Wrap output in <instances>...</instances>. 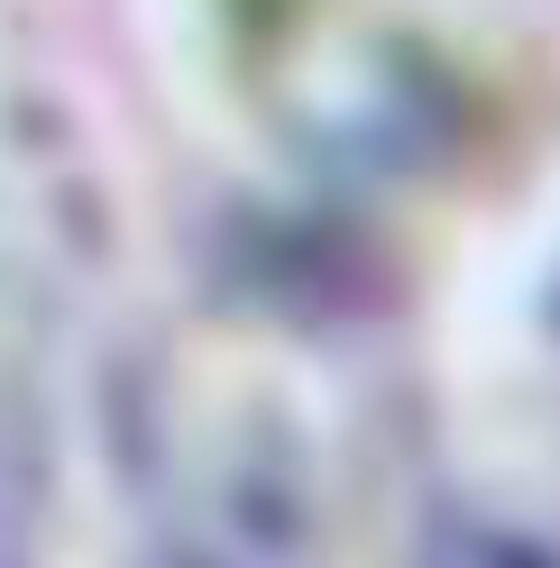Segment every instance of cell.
Segmentation results:
<instances>
[{
  "instance_id": "cell-3",
  "label": "cell",
  "mask_w": 560,
  "mask_h": 568,
  "mask_svg": "<svg viewBox=\"0 0 560 568\" xmlns=\"http://www.w3.org/2000/svg\"><path fill=\"white\" fill-rule=\"evenodd\" d=\"M551 331H560V284H551Z\"/></svg>"
},
{
  "instance_id": "cell-2",
  "label": "cell",
  "mask_w": 560,
  "mask_h": 568,
  "mask_svg": "<svg viewBox=\"0 0 560 568\" xmlns=\"http://www.w3.org/2000/svg\"><path fill=\"white\" fill-rule=\"evenodd\" d=\"M404 568H560V468L506 458V468L450 477L413 523Z\"/></svg>"
},
{
  "instance_id": "cell-1",
  "label": "cell",
  "mask_w": 560,
  "mask_h": 568,
  "mask_svg": "<svg viewBox=\"0 0 560 568\" xmlns=\"http://www.w3.org/2000/svg\"><path fill=\"white\" fill-rule=\"evenodd\" d=\"M120 568H331V468L267 385H221L166 422Z\"/></svg>"
}]
</instances>
